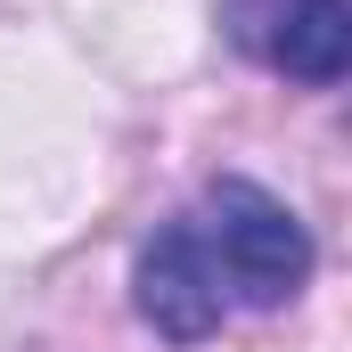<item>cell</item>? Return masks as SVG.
Instances as JSON below:
<instances>
[{
    "mask_svg": "<svg viewBox=\"0 0 352 352\" xmlns=\"http://www.w3.org/2000/svg\"><path fill=\"white\" fill-rule=\"evenodd\" d=\"M197 238H205L213 270H221V295H238L254 311H278L311 278V230L295 221V205L270 197V188H254V180H238V173L205 188Z\"/></svg>",
    "mask_w": 352,
    "mask_h": 352,
    "instance_id": "6da1fadb",
    "label": "cell"
},
{
    "mask_svg": "<svg viewBox=\"0 0 352 352\" xmlns=\"http://www.w3.org/2000/svg\"><path fill=\"white\" fill-rule=\"evenodd\" d=\"M221 16L246 58L303 90L344 82L352 66V0H221Z\"/></svg>",
    "mask_w": 352,
    "mask_h": 352,
    "instance_id": "7a4b0ae2",
    "label": "cell"
},
{
    "mask_svg": "<svg viewBox=\"0 0 352 352\" xmlns=\"http://www.w3.org/2000/svg\"><path fill=\"white\" fill-rule=\"evenodd\" d=\"M131 303H140V320H148L164 344H205V336L221 328L230 295H221V270L205 254L197 221H164V230L140 246V263H131Z\"/></svg>",
    "mask_w": 352,
    "mask_h": 352,
    "instance_id": "3957f363",
    "label": "cell"
}]
</instances>
